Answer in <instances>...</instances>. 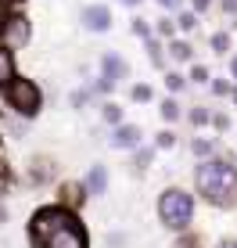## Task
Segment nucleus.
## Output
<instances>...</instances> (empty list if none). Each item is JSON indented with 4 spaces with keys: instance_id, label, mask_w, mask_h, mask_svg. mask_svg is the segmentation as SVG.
Returning a JSON list of instances; mask_svg holds the SVG:
<instances>
[{
    "instance_id": "obj_5",
    "label": "nucleus",
    "mask_w": 237,
    "mask_h": 248,
    "mask_svg": "<svg viewBox=\"0 0 237 248\" xmlns=\"http://www.w3.org/2000/svg\"><path fill=\"white\" fill-rule=\"evenodd\" d=\"M44 248H87V230L72 219V223H65L61 230H54L44 241Z\"/></svg>"
},
{
    "instance_id": "obj_7",
    "label": "nucleus",
    "mask_w": 237,
    "mask_h": 248,
    "mask_svg": "<svg viewBox=\"0 0 237 248\" xmlns=\"http://www.w3.org/2000/svg\"><path fill=\"white\" fill-rule=\"evenodd\" d=\"M118 79H126V62L118 54H104L101 58V90H108Z\"/></svg>"
},
{
    "instance_id": "obj_17",
    "label": "nucleus",
    "mask_w": 237,
    "mask_h": 248,
    "mask_svg": "<svg viewBox=\"0 0 237 248\" xmlns=\"http://www.w3.org/2000/svg\"><path fill=\"white\" fill-rule=\"evenodd\" d=\"M165 83H169V90H180V87H183V76H180V72H169Z\"/></svg>"
},
{
    "instance_id": "obj_15",
    "label": "nucleus",
    "mask_w": 237,
    "mask_h": 248,
    "mask_svg": "<svg viewBox=\"0 0 237 248\" xmlns=\"http://www.w3.org/2000/svg\"><path fill=\"white\" fill-rule=\"evenodd\" d=\"M104 119L108 123H118V119H122V108L118 105H104Z\"/></svg>"
},
{
    "instance_id": "obj_20",
    "label": "nucleus",
    "mask_w": 237,
    "mask_h": 248,
    "mask_svg": "<svg viewBox=\"0 0 237 248\" xmlns=\"http://www.w3.org/2000/svg\"><path fill=\"white\" fill-rule=\"evenodd\" d=\"M173 144H176V137L169 133V130H165V133H158V148H173Z\"/></svg>"
},
{
    "instance_id": "obj_24",
    "label": "nucleus",
    "mask_w": 237,
    "mask_h": 248,
    "mask_svg": "<svg viewBox=\"0 0 237 248\" xmlns=\"http://www.w3.org/2000/svg\"><path fill=\"white\" fill-rule=\"evenodd\" d=\"M133 32H137V36H148L151 29H148V25H144V22H133Z\"/></svg>"
},
{
    "instance_id": "obj_21",
    "label": "nucleus",
    "mask_w": 237,
    "mask_h": 248,
    "mask_svg": "<svg viewBox=\"0 0 237 248\" xmlns=\"http://www.w3.org/2000/svg\"><path fill=\"white\" fill-rule=\"evenodd\" d=\"M191 79H198V83H205V79H208V68H201V65H194V72H191Z\"/></svg>"
},
{
    "instance_id": "obj_31",
    "label": "nucleus",
    "mask_w": 237,
    "mask_h": 248,
    "mask_svg": "<svg viewBox=\"0 0 237 248\" xmlns=\"http://www.w3.org/2000/svg\"><path fill=\"white\" fill-rule=\"evenodd\" d=\"M122 4H130V7H133V4H140V0H122Z\"/></svg>"
},
{
    "instance_id": "obj_4",
    "label": "nucleus",
    "mask_w": 237,
    "mask_h": 248,
    "mask_svg": "<svg viewBox=\"0 0 237 248\" xmlns=\"http://www.w3.org/2000/svg\"><path fill=\"white\" fill-rule=\"evenodd\" d=\"M7 101H11L15 112L22 115H36L40 112V87L29 79H15L11 87H7Z\"/></svg>"
},
{
    "instance_id": "obj_18",
    "label": "nucleus",
    "mask_w": 237,
    "mask_h": 248,
    "mask_svg": "<svg viewBox=\"0 0 237 248\" xmlns=\"http://www.w3.org/2000/svg\"><path fill=\"white\" fill-rule=\"evenodd\" d=\"M194 155H212V144L208 140H194Z\"/></svg>"
},
{
    "instance_id": "obj_12",
    "label": "nucleus",
    "mask_w": 237,
    "mask_h": 248,
    "mask_svg": "<svg viewBox=\"0 0 237 248\" xmlns=\"http://www.w3.org/2000/svg\"><path fill=\"white\" fill-rule=\"evenodd\" d=\"M158 112H162L165 123H173V119H180V105H176V101H162V108H158Z\"/></svg>"
},
{
    "instance_id": "obj_8",
    "label": "nucleus",
    "mask_w": 237,
    "mask_h": 248,
    "mask_svg": "<svg viewBox=\"0 0 237 248\" xmlns=\"http://www.w3.org/2000/svg\"><path fill=\"white\" fill-rule=\"evenodd\" d=\"M83 25H87L90 32H104V29H112V11H108L104 4H90V7H83Z\"/></svg>"
},
{
    "instance_id": "obj_29",
    "label": "nucleus",
    "mask_w": 237,
    "mask_h": 248,
    "mask_svg": "<svg viewBox=\"0 0 237 248\" xmlns=\"http://www.w3.org/2000/svg\"><path fill=\"white\" fill-rule=\"evenodd\" d=\"M223 4H226V7H230V11H234V7H237V0H223Z\"/></svg>"
},
{
    "instance_id": "obj_23",
    "label": "nucleus",
    "mask_w": 237,
    "mask_h": 248,
    "mask_svg": "<svg viewBox=\"0 0 237 248\" xmlns=\"http://www.w3.org/2000/svg\"><path fill=\"white\" fill-rule=\"evenodd\" d=\"M158 32H162V36H173V22H158Z\"/></svg>"
},
{
    "instance_id": "obj_3",
    "label": "nucleus",
    "mask_w": 237,
    "mask_h": 248,
    "mask_svg": "<svg viewBox=\"0 0 237 248\" xmlns=\"http://www.w3.org/2000/svg\"><path fill=\"white\" fill-rule=\"evenodd\" d=\"M72 212H65V209H40L36 216H32V223H29V234H32V245L36 248H44V241L54 230H61L65 223H72Z\"/></svg>"
},
{
    "instance_id": "obj_1",
    "label": "nucleus",
    "mask_w": 237,
    "mask_h": 248,
    "mask_svg": "<svg viewBox=\"0 0 237 248\" xmlns=\"http://www.w3.org/2000/svg\"><path fill=\"white\" fill-rule=\"evenodd\" d=\"M194 184H198V191L212 205H230L234 194H237V166H230L223 158H208L198 166Z\"/></svg>"
},
{
    "instance_id": "obj_9",
    "label": "nucleus",
    "mask_w": 237,
    "mask_h": 248,
    "mask_svg": "<svg viewBox=\"0 0 237 248\" xmlns=\"http://www.w3.org/2000/svg\"><path fill=\"white\" fill-rule=\"evenodd\" d=\"M140 144V126H118L112 133V148H137Z\"/></svg>"
},
{
    "instance_id": "obj_25",
    "label": "nucleus",
    "mask_w": 237,
    "mask_h": 248,
    "mask_svg": "<svg viewBox=\"0 0 237 248\" xmlns=\"http://www.w3.org/2000/svg\"><path fill=\"white\" fill-rule=\"evenodd\" d=\"M148 162H151V151H140V155H137V166L144 169V166H148Z\"/></svg>"
},
{
    "instance_id": "obj_2",
    "label": "nucleus",
    "mask_w": 237,
    "mask_h": 248,
    "mask_svg": "<svg viewBox=\"0 0 237 248\" xmlns=\"http://www.w3.org/2000/svg\"><path fill=\"white\" fill-rule=\"evenodd\" d=\"M194 216V198L187 191H180V187H169V191L158 198V219L169 227V230H183L191 223Z\"/></svg>"
},
{
    "instance_id": "obj_27",
    "label": "nucleus",
    "mask_w": 237,
    "mask_h": 248,
    "mask_svg": "<svg viewBox=\"0 0 237 248\" xmlns=\"http://www.w3.org/2000/svg\"><path fill=\"white\" fill-rule=\"evenodd\" d=\"M194 7H198V11H205V7H208V0H194Z\"/></svg>"
},
{
    "instance_id": "obj_13",
    "label": "nucleus",
    "mask_w": 237,
    "mask_h": 248,
    "mask_svg": "<svg viewBox=\"0 0 237 248\" xmlns=\"http://www.w3.org/2000/svg\"><path fill=\"white\" fill-rule=\"evenodd\" d=\"M212 47H216V54H226V47H230V36H226V32H216V36H212Z\"/></svg>"
},
{
    "instance_id": "obj_19",
    "label": "nucleus",
    "mask_w": 237,
    "mask_h": 248,
    "mask_svg": "<svg viewBox=\"0 0 237 248\" xmlns=\"http://www.w3.org/2000/svg\"><path fill=\"white\" fill-rule=\"evenodd\" d=\"M133 101H151V87H133Z\"/></svg>"
},
{
    "instance_id": "obj_14",
    "label": "nucleus",
    "mask_w": 237,
    "mask_h": 248,
    "mask_svg": "<svg viewBox=\"0 0 237 248\" xmlns=\"http://www.w3.org/2000/svg\"><path fill=\"white\" fill-rule=\"evenodd\" d=\"M169 50H173V58H180V62H187V58H191V47L187 44H173Z\"/></svg>"
},
{
    "instance_id": "obj_6",
    "label": "nucleus",
    "mask_w": 237,
    "mask_h": 248,
    "mask_svg": "<svg viewBox=\"0 0 237 248\" xmlns=\"http://www.w3.org/2000/svg\"><path fill=\"white\" fill-rule=\"evenodd\" d=\"M32 36L29 29V18H22V15H11V18L4 22V47H25Z\"/></svg>"
},
{
    "instance_id": "obj_22",
    "label": "nucleus",
    "mask_w": 237,
    "mask_h": 248,
    "mask_svg": "<svg viewBox=\"0 0 237 248\" xmlns=\"http://www.w3.org/2000/svg\"><path fill=\"white\" fill-rule=\"evenodd\" d=\"M194 25H198L194 15H180V29H194Z\"/></svg>"
},
{
    "instance_id": "obj_26",
    "label": "nucleus",
    "mask_w": 237,
    "mask_h": 248,
    "mask_svg": "<svg viewBox=\"0 0 237 248\" xmlns=\"http://www.w3.org/2000/svg\"><path fill=\"white\" fill-rule=\"evenodd\" d=\"M158 4H162V7H169V11H176V7H180L183 0H158Z\"/></svg>"
},
{
    "instance_id": "obj_28",
    "label": "nucleus",
    "mask_w": 237,
    "mask_h": 248,
    "mask_svg": "<svg viewBox=\"0 0 237 248\" xmlns=\"http://www.w3.org/2000/svg\"><path fill=\"white\" fill-rule=\"evenodd\" d=\"M216 248H237V241H219Z\"/></svg>"
},
{
    "instance_id": "obj_16",
    "label": "nucleus",
    "mask_w": 237,
    "mask_h": 248,
    "mask_svg": "<svg viewBox=\"0 0 237 248\" xmlns=\"http://www.w3.org/2000/svg\"><path fill=\"white\" fill-rule=\"evenodd\" d=\"M191 123H194V126H205V123H208V112H205V108H194V112H191Z\"/></svg>"
},
{
    "instance_id": "obj_11",
    "label": "nucleus",
    "mask_w": 237,
    "mask_h": 248,
    "mask_svg": "<svg viewBox=\"0 0 237 248\" xmlns=\"http://www.w3.org/2000/svg\"><path fill=\"white\" fill-rule=\"evenodd\" d=\"M104 187H108V173H104V166H94L87 173V191L90 194H104Z\"/></svg>"
},
{
    "instance_id": "obj_30",
    "label": "nucleus",
    "mask_w": 237,
    "mask_h": 248,
    "mask_svg": "<svg viewBox=\"0 0 237 248\" xmlns=\"http://www.w3.org/2000/svg\"><path fill=\"white\" fill-rule=\"evenodd\" d=\"M230 72H234V76H237V58H234V62H230Z\"/></svg>"
},
{
    "instance_id": "obj_10",
    "label": "nucleus",
    "mask_w": 237,
    "mask_h": 248,
    "mask_svg": "<svg viewBox=\"0 0 237 248\" xmlns=\"http://www.w3.org/2000/svg\"><path fill=\"white\" fill-rule=\"evenodd\" d=\"M15 83V58L7 47H0V87H11Z\"/></svg>"
}]
</instances>
